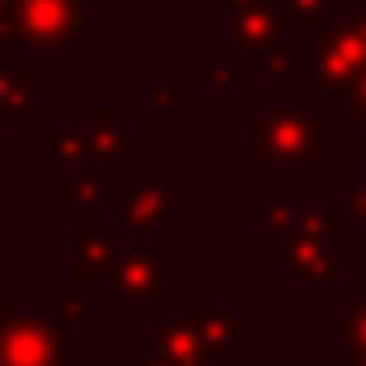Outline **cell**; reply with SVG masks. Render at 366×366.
Returning a JSON list of instances; mask_svg holds the SVG:
<instances>
[{"mask_svg": "<svg viewBox=\"0 0 366 366\" xmlns=\"http://www.w3.org/2000/svg\"><path fill=\"white\" fill-rule=\"evenodd\" d=\"M0 366H73V337L47 307H13L0 324Z\"/></svg>", "mask_w": 366, "mask_h": 366, "instance_id": "277c9868", "label": "cell"}, {"mask_svg": "<svg viewBox=\"0 0 366 366\" xmlns=\"http://www.w3.org/2000/svg\"><path fill=\"white\" fill-rule=\"evenodd\" d=\"M39 162L43 167H51V162H64V167H73V162H81V154H86V141L77 137V132H39Z\"/></svg>", "mask_w": 366, "mask_h": 366, "instance_id": "e0dca14e", "label": "cell"}, {"mask_svg": "<svg viewBox=\"0 0 366 366\" xmlns=\"http://www.w3.org/2000/svg\"><path fill=\"white\" fill-rule=\"evenodd\" d=\"M111 294L119 302H167L171 298V247L167 243H145L132 252H119Z\"/></svg>", "mask_w": 366, "mask_h": 366, "instance_id": "8992f818", "label": "cell"}, {"mask_svg": "<svg viewBox=\"0 0 366 366\" xmlns=\"http://www.w3.org/2000/svg\"><path fill=\"white\" fill-rule=\"evenodd\" d=\"M137 366H162V362H158V358L149 354V358H141V362H137Z\"/></svg>", "mask_w": 366, "mask_h": 366, "instance_id": "cb8c5ba5", "label": "cell"}, {"mask_svg": "<svg viewBox=\"0 0 366 366\" xmlns=\"http://www.w3.org/2000/svg\"><path fill=\"white\" fill-rule=\"evenodd\" d=\"M115 260H119L115 234L94 230V226H81V239H77V281H86V285H90V281H111Z\"/></svg>", "mask_w": 366, "mask_h": 366, "instance_id": "8fae6325", "label": "cell"}, {"mask_svg": "<svg viewBox=\"0 0 366 366\" xmlns=\"http://www.w3.org/2000/svg\"><path fill=\"white\" fill-rule=\"evenodd\" d=\"M345 124L350 128H366V73L358 77V86H354L350 102H345Z\"/></svg>", "mask_w": 366, "mask_h": 366, "instance_id": "7402d4cb", "label": "cell"}, {"mask_svg": "<svg viewBox=\"0 0 366 366\" xmlns=\"http://www.w3.org/2000/svg\"><path fill=\"white\" fill-rule=\"evenodd\" d=\"M285 209H290V196H285V187H281V183H273V187L264 192V200H256V204L247 209V217H252V226H264V230H269Z\"/></svg>", "mask_w": 366, "mask_h": 366, "instance_id": "ffe728a7", "label": "cell"}, {"mask_svg": "<svg viewBox=\"0 0 366 366\" xmlns=\"http://www.w3.org/2000/svg\"><path fill=\"white\" fill-rule=\"evenodd\" d=\"M175 324H183V328L204 345V354H209L213 362L230 358L234 345L252 337V328H247L243 320H234L230 311H222V307H213V302H200V298H175Z\"/></svg>", "mask_w": 366, "mask_h": 366, "instance_id": "ba28073f", "label": "cell"}, {"mask_svg": "<svg viewBox=\"0 0 366 366\" xmlns=\"http://www.w3.org/2000/svg\"><path fill=\"white\" fill-rule=\"evenodd\" d=\"M171 167H132L128 179L111 187L119 226L132 234H149L171 217Z\"/></svg>", "mask_w": 366, "mask_h": 366, "instance_id": "5b68a950", "label": "cell"}, {"mask_svg": "<svg viewBox=\"0 0 366 366\" xmlns=\"http://www.w3.org/2000/svg\"><path fill=\"white\" fill-rule=\"evenodd\" d=\"M154 358L162 366H213V358L204 354V345L183 328V324H158L154 328V350H149Z\"/></svg>", "mask_w": 366, "mask_h": 366, "instance_id": "7c38bea8", "label": "cell"}, {"mask_svg": "<svg viewBox=\"0 0 366 366\" xmlns=\"http://www.w3.org/2000/svg\"><path fill=\"white\" fill-rule=\"evenodd\" d=\"M60 307H64V320H90V285L86 281L64 285L60 290Z\"/></svg>", "mask_w": 366, "mask_h": 366, "instance_id": "44dd1931", "label": "cell"}, {"mask_svg": "<svg viewBox=\"0 0 366 366\" xmlns=\"http://www.w3.org/2000/svg\"><path fill=\"white\" fill-rule=\"evenodd\" d=\"M209 81L217 90H247L252 86V69H247L243 56L234 60V47H217V51H209Z\"/></svg>", "mask_w": 366, "mask_h": 366, "instance_id": "2e32d148", "label": "cell"}, {"mask_svg": "<svg viewBox=\"0 0 366 366\" xmlns=\"http://www.w3.org/2000/svg\"><path fill=\"white\" fill-rule=\"evenodd\" d=\"M350 13V0H281V21L285 30H298L302 39L337 26Z\"/></svg>", "mask_w": 366, "mask_h": 366, "instance_id": "30bf717a", "label": "cell"}, {"mask_svg": "<svg viewBox=\"0 0 366 366\" xmlns=\"http://www.w3.org/2000/svg\"><path fill=\"white\" fill-rule=\"evenodd\" d=\"M252 77H269V81H294L307 64V47H260V51H243Z\"/></svg>", "mask_w": 366, "mask_h": 366, "instance_id": "5bb4252c", "label": "cell"}, {"mask_svg": "<svg viewBox=\"0 0 366 366\" xmlns=\"http://www.w3.org/2000/svg\"><path fill=\"white\" fill-rule=\"evenodd\" d=\"M252 167H324V111L307 102L302 86H290L277 107H252L247 111Z\"/></svg>", "mask_w": 366, "mask_h": 366, "instance_id": "7a4b0ae2", "label": "cell"}, {"mask_svg": "<svg viewBox=\"0 0 366 366\" xmlns=\"http://www.w3.org/2000/svg\"><path fill=\"white\" fill-rule=\"evenodd\" d=\"M192 107V90H158L154 94V111H149V124L154 128H171L175 124V111Z\"/></svg>", "mask_w": 366, "mask_h": 366, "instance_id": "d6986e66", "label": "cell"}, {"mask_svg": "<svg viewBox=\"0 0 366 366\" xmlns=\"http://www.w3.org/2000/svg\"><path fill=\"white\" fill-rule=\"evenodd\" d=\"M350 209L337 204H311V209H285L269 226L264 256L281 264L302 285H328L345 269V234H350Z\"/></svg>", "mask_w": 366, "mask_h": 366, "instance_id": "6da1fadb", "label": "cell"}, {"mask_svg": "<svg viewBox=\"0 0 366 366\" xmlns=\"http://www.w3.org/2000/svg\"><path fill=\"white\" fill-rule=\"evenodd\" d=\"M107 196H111V171H102V167H94V171H86V175H77L69 187H60V200L77 204V230L90 226V213L107 200Z\"/></svg>", "mask_w": 366, "mask_h": 366, "instance_id": "9a60e30c", "label": "cell"}, {"mask_svg": "<svg viewBox=\"0 0 366 366\" xmlns=\"http://www.w3.org/2000/svg\"><path fill=\"white\" fill-rule=\"evenodd\" d=\"M86 149H90V158L102 167V171H115V167H128V162H132L128 137H124V128L115 124V115H111V111H98V115H94Z\"/></svg>", "mask_w": 366, "mask_h": 366, "instance_id": "4fadbf2b", "label": "cell"}, {"mask_svg": "<svg viewBox=\"0 0 366 366\" xmlns=\"http://www.w3.org/2000/svg\"><path fill=\"white\" fill-rule=\"evenodd\" d=\"M350 217L358 222V230L366 234V175H362V183H354V192H350Z\"/></svg>", "mask_w": 366, "mask_h": 366, "instance_id": "603a6c76", "label": "cell"}, {"mask_svg": "<svg viewBox=\"0 0 366 366\" xmlns=\"http://www.w3.org/2000/svg\"><path fill=\"white\" fill-rule=\"evenodd\" d=\"M86 30V0H17L13 34L34 47H69Z\"/></svg>", "mask_w": 366, "mask_h": 366, "instance_id": "52a82bcc", "label": "cell"}, {"mask_svg": "<svg viewBox=\"0 0 366 366\" xmlns=\"http://www.w3.org/2000/svg\"><path fill=\"white\" fill-rule=\"evenodd\" d=\"M307 64L302 73L324 98V111H345L350 94L366 73V13H345L337 26L302 39Z\"/></svg>", "mask_w": 366, "mask_h": 366, "instance_id": "3957f363", "label": "cell"}, {"mask_svg": "<svg viewBox=\"0 0 366 366\" xmlns=\"http://www.w3.org/2000/svg\"><path fill=\"white\" fill-rule=\"evenodd\" d=\"M345 366H366V290L345 307Z\"/></svg>", "mask_w": 366, "mask_h": 366, "instance_id": "ac0fdd59", "label": "cell"}, {"mask_svg": "<svg viewBox=\"0 0 366 366\" xmlns=\"http://www.w3.org/2000/svg\"><path fill=\"white\" fill-rule=\"evenodd\" d=\"M226 21H230V47H239V51L277 47L285 39L281 0H230Z\"/></svg>", "mask_w": 366, "mask_h": 366, "instance_id": "9c48e42d", "label": "cell"}]
</instances>
